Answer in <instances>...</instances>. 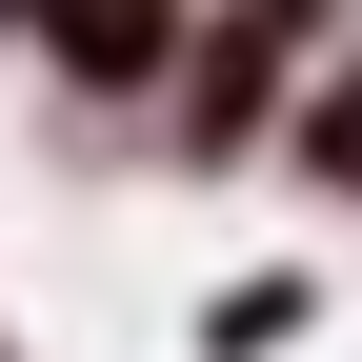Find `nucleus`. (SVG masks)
Instances as JSON below:
<instances>
[{
  "mask_svg": "<svg viewBox=\"0 0 362 362\" xmlns=\"http://www.w3.org/2000/svg\"><path fill=\"white\" fill-rule=\"evenodd\" d=\"M322 322H342V282H322V262H242V282H202L181 362H302Z\"/></svg>",
  "mask_w": 362,
  "mask_h": 362,
  "instance_id": "7ed1b4c3",
  "label": "nucleus"
},
{
  "mask_svg": "<svg viewBox=\"0 0 362 362\" xmlns=\"http://www.w3.org/2000/svg\"><path fill=\"white\" fill-rule=\"evenodd\" d=\"M21 21H40V0H0V61H21Z\"/></svg>",
  "mask_w": 362,
  "mask_h": 362,
  "instance_id": "423d86ee",
  "label": "nucleus"
},
{
  "mask_svg": "<svg viewBox=\"0 0 362 362\" xmlns=\"http://www.w3.org/2000/svg\"><path fill=\"white\" fill-rule=\"evenodd\" d=\"M181 40H202V0H40L21 21V61H40V141H81V121H121V141H141V101H161V61Z\"/></svg>",
  "mask_w": 362,
  "mask_h": 362,
  "instance_id": "f03ea898",
  "label": "nucleus"
},
{
  "mask_svg": "<svg viewBox=\"0 0 362 362\" xmlns=\"http://www.w3.org/2000/svg\"><path fill=\"white\" fill-rule=\"evenodd\" d=\"M282 181H302L322 221H362V21L302 61V101H282Z\"/></svg>",
  "mask_w": 362,
  "mask_h": 362,
  "instance_id": "20e7f679",
  "label": "nucleus"
},
{
  "mask_svg": "<svg viewBox=\"0 0 362 362\" xmlns=\"http://www.w3.org/2000/svg\"><path fill=\"white\" fill-rule=\"evenodd\" d=\"M282 101H302V61L202 0V40H181L161 101H141V161H161V181H242V161H282Z\"/></svg>",
  "mask_w": 362,
  "mask_h": 362,
  "instance_id": "f257e3e1",
  "label": "nucleus"
},
{
  "mask_svg": "<svg viewBox=\"0 0 362 362\" xmlns=\"http://www.w3.org/2000/svg\"><path fill=\"white\" fill-rule=\"evenodd\" d=\"M221 21H262V40H282V61H322V40L362 21V0H221Z\"/></svg>",
  "mask_w": 362,
  "mask_h": 362,
  "instance_id": "39448f33",
  "label": "nucleus"
}]
</instances>
